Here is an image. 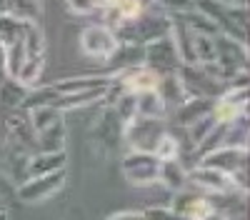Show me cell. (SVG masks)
Wrapping results in <instances>:
<instances>
[{
  "label": "cell",
  "mask_w": 250,
  "mask_h": 220,
  "mask_svg": "<svg viewBox=\"0 0 250 220\" xmlns=\"http://www.w3.org/2000/svg\"><path fill=\"white\" fill-rule=\"evenodd\" d=\"M65 183H68V168H62V170H55V173H48V175L23 180V183L15 188V195H18L20 203L38 205V203H45V200L53 198L55 193H60Z\"/></svg>",
  "instance_id": "1"
},
{
  "label": "cell",
  "mask_w": 250,
  "mask_h": 220,
  "mask_svg": "<svg viewBox=\"0 0 250 220\" xmlns=\"http://www.w3.org/2000/svg\"><path fill=\"white\" fill-rule=\"evenodd\" d=\"M120 170L123 178L128 180L135 188H148L158 183L160 175V160L153 153H140V150H130L120 160Z\"/></svg>",
  "instance_id": "2"
},
{
  "label": "cell",
  "mask_w": 250,
  "mask_h": 220,
  "mask_svg": "<svg viewBox=\"0 0 250 220\" xmlns=\"http://www.w3.org/2000/svg\"><path fill=\"white\" fill-rule=\"evenodd\" d=\"M163 133H168L163 120H148V118H138V115L123 128V138L128 140L130 150H140V153H153L158 138Z\"/></svg>",
  "instance_id": "3"
},
{
  "label": "cell",
  "mask_w": 250,
  "mask_h": 220,
  "mask_svg": "<svg viewBox=\"0 0 250 220\" xmlns=\"http://www.w3.org/2000/svg\"><path fill=\"white\" fill-rule=\"evenodd\" d=\"M118 45H120V40H118L115 30H110L108 25H90L80 33V48L88 58L110 60L115 55Z\"/></svg>",
  "instance_id": "4"
},
{
  "label": "cell",
  "mask_w": 250,
  "mask_h": 220,
  "mask_svg": "<svg viewBox=\"0 0 250 220\" xmlns=\"http://www.w3.org/2000/svg\"><path fill=\"white\" fill-rule=\"evenodd\" d=\"M143 65L155 70V73L158 70H178L183 65L170 33L158 38V40H153V43H148L143 48Z\"/></svg>",
  "instance_id": "5"
},
{
  "label": "cell",
  "mask_w": 250,
  "mask_h": 220,
  "mask_svg": "<svg viewBox=\"0 0 250 220\" xmlns=\"http://www.w3.org/2000/svg\"><path fill=\"white\" fill-rule=\"evenodd\" d=\"M198 163L233 175V173L248 168V148L245 145H220V148L210 150L208 155H203Z\"/></svg>",
  "instance_id": "6"
},
{
  "label": "cell",
  "mask_w": 250,
  "mask_h": 220,
  "mask_svg": "<svg viewBox=\"0 0 250 220\" xmlns=\"http://www.w3.org/2000/svg\"><path fill=\"white\" fill-rule=\"evenodd\" d=\"M188 183H193L213 195H230V193H238L235 190V183H233V175H228L223 170H215V168H208V165H195L193 170H188Z\"/></svg>",
  "instance_id": "7"
},
{
  "label": "cell",
  "mask_w": 250,
  "mask_h": 220,
  "mask_svg": "<svg viewBox=\"0 0 250 220\" xmlns=\"http://www.w3.org/2000/svg\"><path fill=\"white\" fill-rule=\"evenodd\" d=\"M123 128H125V125L118 120V115L113 113V108H108L105 113L98 118V123H95L93 130H90V138H93L95 148H98L100 153L113 150V148L118 145V140L123 138Z\"/></svg>",
  "instance_id": "8"
},
{
  "label": "cell",
  "mask_w": 250,
  "mask_h": 220,
  "mask_svg": "<svg viewBox=\"0 0 250 220\" xmlns=\"http://www.w3.org/2000/svg\"><path fill=\"white\" fill-rule=\"evenodd\" d=\"M118 83L123 85L125 93L130 95H140V93H150V90H158V83H160V73L145 68V65H135V68H128L118 75Z\"/></svg>",
  "instance_id": "9"
},
{
  "label": "cell",
  "mask_w": 250,
  "mask_h": 220,
  "mask_svg": "<svg viewBox=\"0 0 250 220\" xmlns=\"http://www.w3.org/2000/svg\"><path fill=\"white\" fill-rule=\"evenodd\" d=\"M173 210L190 218V220H203L208 218L215 208H213V200L210 198H203V195H193V193H175V200H173Z\"/></svg>",
  "instance_id": "10"
},
{
  "label": "cell",
  "mask_w": 250,
  "mask_h": 220,
  "mask_svg": "<svg viewBox=\"0 0 250 220\" xmlns=\"http://www.w3.org/2000/svg\"><path fill=\"white\" fill-rule=\"evenodd\" d=\"M68 165V153L65 150H55V153H33L25 168V180L38 178V175H48L55 170H62Z\"/></svg>",
  "instance_id": "11"
},
{
  "label": "cell",
  "mask_w": 250,
  "mask_h": 220,
  "mask_svg": "<svg viewBox=\"0 0 250 220\" xmlns=\"http://www.w3.org/2000/svg\"><path fill=\"white\" fill-rule=\"evenodd\" d=\"M213 105H215L213 98H188L185 103H180L175 108V115H173L175 118V125H180V128L193 125L195 120L210 115L213 113Z\"/></svg>",
  "instance_id": "12"
},
{
  "label": "cell",
  "mask_w": 250,
  "mask_h": 220,
  "mask_svg": "<svg viewBox=\"0 0 250 220\" xmlns=\"http://www.w3.org/2000/svg\"><path fill=\"white\" fill-rule=\"evenodd\" d=\"M158 183L165 185L170 193H180L188 188V168L180 160H168V163H160V175Z\"/></svg>",
  "instance_id": "13"
},
{
  "label": "cell",
  "mask_w": 250,
  "mask_h": 220,
  "mask_svg": "<svg viewBox=\"0 0 250 220\" xmlns=\"http://www.w3.org/2000/svg\"><path fill=\"white\" fill-rule=\"evenodd\" d=\"M135 115L148 118V120H163L168 115V105L163 103V98L155 90L140 93V95H135Z\"/></svg>",
  "instance_id": "14"
},
{
  "label": "cell",
  "mask_w": 250,
  "mask_h": 220,
  "mask_svg": "<svg viewBox=\"0 0 250 220\" xmlns=\"http://www.w3.org/2000/svg\"><path fill=\"white\" fill-rule=\"evenodd\" d=\"M65 150V120L35 135V153H55Z\"/></svg>",
  "instance_id": "15"
},
{
  "label": "cell",
  "mask_w": 250,
  "mask_h": 220,
  "mask_svg": "<svg viewBox=\"0 0 250 220\" xmlns=\"http://www.w3.org/2000/svg\"><path fill=\"white\" fill-rule=\"evenodd\" d=\"M5 13L18 20H25V23H38L43 15V0H8Z\"/></svg>",
  "instance_id": "16"
},
{
  "label": "cell",
  "mask_w": 250,
  "mask_h": 220,
  "mask_svg": "<svg viewBox=\"0 0 250 220\" xmlns=\"http://www.w3.org/2000/svg\"><path fill=\"white\" fill-rule=\"evenodd\" d=\"M28 23L18 20L10 13H0V45H10L15 40H23Z\"/></svg>",
  "instance_id": "17"
},
{
  "label": "cell",
  "mask_w": 250,
  "mask_h": 220,
  "mask_svg": "<svg viewBox=\"0 0 250 220\" xmlns=\"http://www.w3.org/2000/svg\"><path fill=\"white\" fill-rule=\"evenodd\" d=\"M43 65H45V58H35V55H25L23 60V65H20L15 80L20 85H25V88H33L38 80H40V73H43Z\"/></svg>",
  "instance_id": "18"
},
{
  "label": "cell",
  "mask_w": 250,
  "mask_h": 220,
  "mask_svg": "<svg viewBox=\"0 0 250 220\" xmlns=\"http://www.w3.org/2000/svg\"><path fill=\"white\" fill-rule=\"evenodd\" d=\"M153 155L160 160V163H168V160H178L180 158V143L173 133H163L158 138V143L153 148Z\"/></svg>",
  "instance_id": "19"
},
{
  "label": "cell",
  "mask_w": 250,
  "mask_h": 220,
  "mask_svg": "<svg viewBox=\"0 0 250 220\" xmlns=\"http://www.w3.org/2000/svg\"><path fill=\"white\" fill-rule=\"evenodd\" d=\"M218 123H215V118H213V113L210 115H205V118H200V120H195L193 125H188V135H190V150H195L203 140L210 135V130L215 128Z\"/></svg>",
  "instance_id": "20"
},
{
  "label": "cell",
  "mask_w": 250,
  "mask_h": 220,
  "mask_svg": "<svg viewBox=\"0 0 250 220\" xmlns=\"http://www.w3.org/2000/svg\"><path fill=\"white\" fill-rule=\"evenodd\" d=\"M145 220H190L180 213H175L173 208H163V205H153V208H145L143 210Z\"/></svg>",
  "instance_id": "21"
},
{
  "label": "cell",
  "mask_w": 250,
  "mask_h": 220,
  "mask_svg": "<svg viewBox=\"0 0 250 220\" xmlns=\"http://www.w3.org/2000/svg\"><path fill=\"white\" fill-rule=\"evenodd\" d=\"M65 3H68V10L73 15H90L93 10H98L93 5V0H65Z\"/></svg>",
  "instance_id": "22"
},
{
  "label": "cell",
  "mask_w": 250,
  "mask_h": 220,
  "mask_svg": "<svg viewBox=\"0 0 250 220\" xmlns=\"http://www.w3.org/2000/svg\"><path fill=\"white\" fill-rule=\"evenodd\" d=\"M105 220H145L143 210H118L113 215H108Z\"/></svg>",
  "instance_id": "23"
},
{
  "label": "cell",
  "mask_w": 250,
  "mask_h": 220,
  "mask_svg": "<svg viewBox=\"0 0 250 220\" xmlns=\"http://www.w3.org/2000/svg\"><path fill=\"white\" fill-rule=\"evenodd\" d=\"M120 0H93L95 8H110V5H118Z\"/></svg>",
  "instance_id": "24"
},
{
  "label": "cell",
  "mask_w": 250,
  "mask_h": 220,
  "mask_svg": "<svg viewBox=\"0 0 250 220\" xmlns=\"http://www.w3.org/2000/svg\"><path fill=\"white\" fill-rule=\"evenodd\" d=\"M203 220H228V215L225 213H220V210H213L208 218H203Z\"/></svg>",
  "instance_id": "25"
},
{
  "label": "cell",
  "mask_w": 250,
  "mask_h": 220,
  "mask_svg": "<svg viewBox=\"0 0 250 220\" xmlns=\"http://www.w3.org/2000/svg\"><path fill=\"white\" fill-rule=\"evenodd\" d=\"M153 3H158V0H140V5L145 8V5H153Z\"/></svg>",
  "instance_id": "26"
},
{
  "label": "cell",
  "mask_w": 250,
  "mask_h": 220,
  "mask_svg": "<svg viewBox=\"0 0 250 220\" xmlns=\"http://www.w3.org/2000/svg\"><path fill=\"white\" fill-rule=\"evenodd\" d=\"M10 215H8V210H0V220H8Z\"/></svg>",
  "instance_id": "27"
},
{
  "label": "cell",
  "mask_w": 250,
  "mask_h": 220,
  "mask_svg": "<svg viewBox=\"0 0 250 220\" xmlns=\"http://www.w3.org/2000/svg\"><path fill=\"white\" fill-rule=\"evenodd\" d=\"M5 5H8V0H0V13H5Z\"/></svg>",
  "instance_id": "28"
},
{
  "label": "cell",
  "mask_w": 250,
  "mask_h": 220,
  "mask_svg": "<svg viewBox=\"0 0 250 220\" xmlns=\"http://www.w3.org/2000/svg\"><path fill=\"white\" fill-rule=\"evenodd\" d=\"M0 210H8V205H5V200H3V195H0Z\"/></svg>",
  "instance_id": "29"
}]
</instances>
